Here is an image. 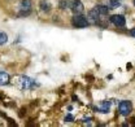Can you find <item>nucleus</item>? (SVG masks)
<instances>
[{
    "label": "nucleus",
    "instance_id": "423d86ee",
    "mask_svg": "<svg viewBox=\"0 0 135 127\" xmlns=\"http://www.w3.org/2000/svg\"><path fill=\"white\" fill-rule=\"evenodd\" d=\"M31 1L30 0H22L20 3V16H29L31 13Z\"/></svg>",
    "mask_w": 135,
    "mask_h": 127
},
{
    "label": "nucleus",
    "instance_id": "1a4fd4ad",
    "mask_svg": "<svg viewBox=\"0 0 135 127\" xmlns=\"http://www.w3.org/2000/svg\"><path fill=\"white\" fill-rule=\"evenodd\" d=\"M88 17H90V21L96 22V21L100 18V14H99V12L96 10V8H94V9H91V10L88 12Z\"/></svg>",
    "mask_w": 135,
    "mask_h": 127
},
{
    "label": "nucleus",
    "instance_id": "ddd939ff",
    "mask_svg": "<svg viewBox=\"0 0 135 127\" xmlns=\"http://www.w3.org/2000/svg\"><path fill=\"white\" fill-rule=\"evenodd\" d=\"M68 0H59V8L60 9H65V8H68Z\"/></svg>",
    "mask_w": 135,
    "mask_h": 127
},
{
    "label": "nucleus",
    "instance_id": "7ed1b4c3",
    "mask_svg": "<svg viewBox=\"0 0 135 127\" xmlns=\"http://www.w3.org/2000/svg\"><path fill=\"white\" fill-rule=\"evenodd\" d=\"M131 110H133V104H131V101L123 100V101H121V102L118 104V113H120L121 116L127 117V116L131 113Z\"/></svg>",
    "mask_w": 135,
    "mask_h": 127
},
{
    "label": "nucleus",
    "instance_id": "f8f14e48",
    "mask_svg": "<svg viewBox=\"0 0 135 127\" xmlns=\"http://www.w3.org/2000/svg\"><path fill=\"white\" fill-rule=\"evenodd\" d=\"M7 42H8V35H7V32L0 31V45L5 44Z\"/></svg>",
    "mask_w": 135,
    "mask_h": 127
},
{
    "label": "nucleus",
    "instance_id": "39448f33",
    "mask_svg": "<svg viewBox=\"0 0 135 127\" xmlns=\"http://www.w3.org/2000/svg\"><path fill=\"white\" fill-rule=\"evenodd\" d=\"M109 21L117 27H125L126 26V18L122 14H112L109 17Z\"/></svg>",
    "mask_w": 135,
    "mask_h": 127
},
{
    "label": "nucleus",
    "instance_id": "20e7f679",
    "mask_svg": "<svg viewBox=\"0 0 135 127\" xmlns=\"http://www.w3.org/2000/svg\"><path fill=\"white\" fill-rule=\"evenodd\" d=\"M68 7L71 9V12H73L74 14H81V13H83V10H85L83 3L79 1V0H70V1L68 3Z\"/></svg>",
    "mask_w": 135,
    "mask_h": 127
},
{
    "label": "nucleus",
    "instance_id": "f257e3e1",
    "mask_svg": "<svg viewBox=\"0 0 135 127\" xmlns=\"http://www.w3.org/2000/svg\"><path fill=\"white\" fill-rule=\"evenodd\" d=\"M71 25L77 29H85L90 26V21L81 13V14H74L71 18Z\"/></svg>",
    "mask_w": 135,
    "mask_h": 127
},
{
    "label": "nucleus",
    "instance_id": "0eeeda50",
    "mask_svg": "<svg viewBox=\"0 0 135 127\" xmlns=\"http://www.w3.org/2000/svg\"><path fill=\"white\" fill-rule=\"evenodd\" d=\"M110 106H112V102L108 101V100H104V101L100 102V106H99V108H95V110H96V112H100L103 114H106V113L110 110Z\"/></svg>",
    "mask_w": 135,
    "mask_h": 127
},
{
    "label": "nucleus",
    "instance_id": "a211bd4d",
    "mask_svg": "<svg viewBox=\"0 0 135 127\" xmlns=\"http://www.w3.org/2000/svg\"><path fill=\"white\" fill-rule=\"evenodd\" d=\"M109 1H121V0H109Z\"/></svg>",
    "mask_w": 135,
    "mask_h": 127
},
{
    "label": "nucleus",
    "instance_id": "dca6fc26",
    "mask_svg": "<svg viewBox=\"0 0 135 127\" xmlns=\"http://www.w3.org/2000/svg\"><path fill=\"white\" fill-rule=\"evenodd\" d=\"M130 35H131L133 38H135V27L133 29V30H131V31H130Z\"/></svg>",
    "mask_w": 135,
    "mask_h": 127
},
{
    "label": "nucleus",
    "instance_id": "f03ea898",
    "mask_svg": "<svg viewBox=\"0 0 135 127\" xmlns=\"http://www.w3.org/2000/svg\"><path fill=\"white\" fill-rule=\"evenodd\" d=\"M16 84L21 88V90H31L34 87H36L38 84L34 82V79L31 78H29V77H21V78H18L17 80H16Z\"/></svg>",
    "mask_w": 135,
    "mask_h": 127
},
{
    "label": "nucleus",
    "instance_id": "2eb2a0df",
    "mask_svg": "<svg viewBox=\"0 0 135 127\" xmlns=\"http://www.w3.org/2000/svg\"><path fill=\"white\" fill-rule=\"evenodd\" d=\"M73 121H74V117L71 114H68L66 117H65V122H73Z\"/></svg>",
    "mask_w": 135,
    "mask_h": 127
},
{
    "label": "nucleus",
    "instance_id": "4468645a",
    "mask_svg": "<svg viewBox=\"0 0 135 127\" xmlns=\"http://www.w3.org/2000/svg\"><path fill=\"white\" fill-rule=\"evenodd\" d=\"M109 3H110L109 8H118L121 5V1H109Z\"/></svg>",
    "mask_w": 135,
    "mask_h": 127
},
{
    "label": "nucleus",
    "instance_id": "6ab92c4d",
    "mask_svg": "<svg viewBox=\"0 0 135 127\" xmlns=\"http://www.w3.org/2000/svg\"><path fill=\"white\" fill-rule=\"evenodd\" d=\"M134 5H135V0H134Z\"/></svg>",
    "mask_w": 135,
    "mask_h": 127
},
{
    "label": "nucleus",
    "instance_id": "9d476101",
    "mask_svg": "<svg viewBox=\"0 0 135 127\" xmlns=\"http://www.w3.org/2000/svg\"><path fill=\"white\" fill-rule=\"evenodd\" d=\"M39 5H40L42 12H44V13H48V12L51 10V4H49V1H48V0H42Z\"/></svg>",
    "mask_w": 135,
    "mask_h": 127
},
{
    "label": "nucleus",
    "instance_id": "6e6552de",
    "mask_svg": "<svg viewBox=\"0 0 135 127\" xmlns=\"http://www.w3.org/2000/svg\"><path fill=\"white\" fill-rule=\"evenodd\" d=\"M10 80V77L8 73H4V71H0V86H5L8 84Z\"/></svg>",
    "mask_w": 135,
    "mask_h": 127
},
{
    "label": "nucleus",
    "instance_id": "f3484780",
    "mask_svg": "<svg viewBox=\"0 0 135 127\" xmlns=\"http://www.w3.org/2000/svg\"><path fill=\"white\" fill-rule=\"evenodd\" d=\"M83 123H91V119L86 118V119H83Z\"/></svg>",
    "mask_w": 135,
    "mask_h": 127
},
{
    "label": "nucleus",
    "instance_id": "9b49d317",
    "mask_svg": "<svg viewBox=\"0 0 135 127\" xmlns=\"http://www.w3.org/2000/svg\"><path fill=\"white\" fill-rule=\"evenodd\" d=\"M96 10L99 12V14H103V16H106L109 13V7L106 5H96Z\"/></svg>",
    "mask_w": 135,
    "mask_h": 127
}]
</instances>
